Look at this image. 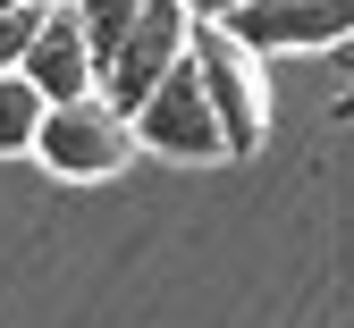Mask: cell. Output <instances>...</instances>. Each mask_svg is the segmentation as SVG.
Instances as JSON below:
<instances>
[{"label":"cell","instance_id":"6da1fadb","mask_svg":"<svg viewBox=\"0 0 354 328\" xmlns=\"http://www.w3.org/2000/svg\"><path fill=\"white\" fill-rule=\"evenodd\" d=\"M186 68L203 84V110L219 126V152H228V160L261 152V135H270V76H261V59L228 26H186Z\"/></svg>","mask_w":354,"mask_h":328},{"label":"cell","instance_id":"7a4b0ae2","mask_svg":"<svg viewBox=\"0 0 354 328\" xmlns=\"http://www.w3.org/2000/svg\"><path fill=\"white\" fill-rule=\"evenodd\" d=\"M34 160L68 177V185H102L118 177L127 160H136V126H127L102 93H84V102H59V110H42V135H34Z\"/></svg>","mask_w":354,"mask_h":328},{"label":"cell","instance_id":"3957f363","mask_svg":"<svg viewBox=\"0 0 354 328\" xmlns=\"http://www.w3.org/2000/svg\"><path fill=\"white\" fill-rule=\"evenodd\" d=\"M219 26L270 68L279 51H346L354 42V0H236Z\"/></svg>","mask_w":354,"mask_h":328},{"label":"cell","instance_id":"277c9868","mask_svg":"<svg viewBox=\"0 0 354 328\" xmlns=\"http://www.w3.org/2000/svg\"><path fill=\"white\" fill-rule=\"evenodd\" d=\"M127 126H136V152H160V160H228V152H219L211 110H203V84H194L186 59H177L144 102L127 110Z\"/></svg>","mask_w":354,"mask_h":328},{"label":"cell","instance_id":"5b68a950","mask_svg":"<svg viewBox=\"0 0 354 328\" xmlns=\"http://www.w3.org/2000/svg\"><path fill=\"white\" fill-rule=\"evenodd\" d=\"M177 59H186V9H177V0H144V17L127 26V42L110 51V68L93 76V93L127 118V110H136V102H144V93H152Z\"/></svg>","mask_w":354,"mask_h":328},{"label":"cell","instance_id":"8992f818","mask_svg":"<svg viewBox=\"0 0 354 328\" xmlns=\"http://www.w3.org/2000/svg\"><path fill=\"white\" fill-rule=\"evenodd\" d=\"M17 76L42 93V110L84 102V93H93V51H84L68 0H59V9H42V26H34V42H26V59H17Z\"/></svg>","mask_w":354,"mask_h":328},{"label":"cell","instance_id":"52a82bcc","mask_svg":"<svg viewBox=\"0 0 354 328\" xmlns=\"http://www.w3.org/2000/svg\"><path fill=\"white\" fill-rule=\"evenodd\" d=\"M76 9V34H84V51H93V76L110 68V51L127 42V26L144 17V0H68Z\"/></svg>","mask_w":354,"mask_h":328},{"label":"cell","instance_id":"ba28073f","mask_svg":"<svg viewBox=\"0 0 354 328\" xmlns=\"http://www.w3.org/2000/svg\"><path fill=\"white\" fill-rule=\"evenodd\" d=\"M34 135H42V93L26 76H0V160L34 152Z\"/></svg>","mask_w":354,"mask_h":328},{"label":"cell","instance_id":"9c48e42d","mask_svg":"<svg viewBox=\"0 0 354 328\" xmlns=\"http://www.w3.org/2000/svg\"><path fill=\"white\" fill-rule=\"evenodd\" d=\"M34 26H42V0H26V9H9V17H0V76H17V59H26Z\"/></svg>","mask_w":354,"mask_h":328},{"label":"cell","instance_id":"30bf717a","mask_svg":"<svg viewBox=\"0 0 354 328\" xmlns=\"http://www.w3.org/2000/svg\"><path fill=\"white\" fill-rule=\"evenodd\" d=\"M177 9H186V26H219V17L236 9V0H177Z\"/></svg>","mask_w":354,"mask_h":328},{"label":"cell","instance_id":"8fae6325","mask_svg":"<svg viewBox=\"0 0 354 328\" xmlns=\"http://www.w3.org/2000/svg\"><path fill=\"white\" fill-rule=\"evenodd\" d=\"M329 118H354V84H346V93H337V110H329Z\"/></svg>","mask_w":354,"mask_h":328},{"label":"cell","instance_id":"7c38bea8","mask_svg":"<svg viewBox=\"0 0 354 328\" xmlns=\"http://www.w3.org/2000/svg\"><path fill=\"white\" fill-rule=\"evenodd\" d=\"M9 9H26V0H0V17H9Z\"/></svg>","mask_w":354,"mask_h":328},{"label":"cell","instance_id":"4fadbf2b","mask_svg":"<svg viewBox=\"0 0 354 328\" xmlns=\"http://www.w3.org/2000/svg\"><path fill=\"white\" fill-rule=\"evenodd\" d=\"M337 59H346V68H354V42H346V51H337Z\"/></svg>","mask_w":354,"mask_h":328},{"label":"cell","instance_id":"5bb4252c","mask_svg":"<svg viewBox=\"0 0 354 328\" xmlns=\"http://www.w3.org/2000/svg\"><path fill=\"white\" fill-rule=\"evenodd\" d=\"M42 9H59V0H42Z\"/></svg>","mask_w":354,"mask_h":328}]
</instances>
